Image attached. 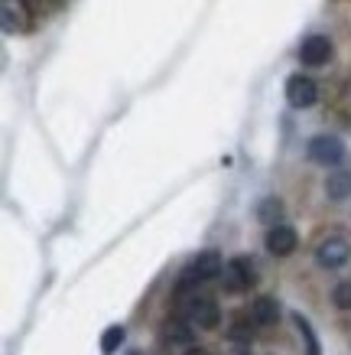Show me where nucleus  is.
Masks as SVG:
<instances>
[{"label": "nucleus", "instance_id": "9", "mask_svg": "<svg viewBox=\"0 0 351 355\" xmlns=\"http://www.w3.org/2000/svg\"><path fill=\"white\" fill-rule=\"evenodd\" d=\"M251 316L257 320V326H273L280 320V303L273 297H257L251 306Z\"/></svg>", "mask_w": 351, "mask_h": 355}, {"label": "nucleus", "instance_id": "1", "mask_svg": "<svg viewBox=\"0 0 351 355\" xmlns=\"http://www.w3.org/2000/svg\"><path fill=\"white\" fill-rule=\"evenodd\" d=\"M179 306H182V316H186L192 326H199V329H215V326L222 323L218 303H215L212 297H205V293H189Z\"/></svg>", "mask_w": 351, "mask_h": 355}, {"label": "nucleus", "instance_id": "12", "mask_svg": "<svg viewBox=\"0 0 351 355\" xmlns=\"http://www.w3.org/2000/svg\"><path fill=\"white\" fill-rule=\"evenodd\" d=\"M293 323H296L299 336H303V343H306V355H322V345H319V336H316V329H312V323H309L303 313H293Z\"/></svg>", "mask_w": 351, "mask_h": 355}, {"label": "nucleus", "instance_id": "14", "mask_svg": "<svg viewBox=\"0 0 351 355\" xmlns=\"http://www.w3.org/2000/svg\"><path fill=\"white\" fill-rule=\"evenodd\" d=\"M251 323H257L254 316H234L228 336H231L234 343H251V336H254V326Z\"/></svg>", "mask_w": 351, "mask_h": 355}, {"label": "nucleus", "instance_id": "17", "mask_svg": "<svg viewBox=\"0 0 351 355\" xmlns=\"http://www.w3.org/2000/svg\"><path fill=\"white\" fill-rule=\"evenodd\" d=\"M186 355H212V352H208V349H202V345H189V349H186Z\"/></svg>", "mask_w": 351, "mask_h": 355}, {"label": "nucleus", "instance_id": "10", "mask_svg": "<svg viewBox=\"0 0 351 355\" xmlns=\"http://www.w3.org/2000/svg\"><path fill=\"white\" fill-rule=\"evenodd\" d=\"M325 196L341 202V199H348L351 196V170H335L329 173V180H325Z\"/></svg>", "mask_w": 351, "mask_h": 355}, {"label": "nucleus", "instance_id": "5", "mask_svg": "<svg viewBox=\"0 0 351 355\" xmlns=\"http://www.w3.org/2000/svg\"><path fill=\"white\" fill-rule=\"evenodd\" d=\"M257 280V270H254V261L251 258H231L224 264V287L234 293L241 291H251Z\"/></svg>", "mask_w": 351, "mask_h": 355}, {"label": "nucleus", "instance_id": "18", "mask_svg": "<svg viewBox=\"0 0 351 355\" xmlns=\"http://www.w3.org/2000/svg\"><path fill=\"white\" fill-rule=\"evenodd\" d=\"M134 355H140V352H134Z\"/></svg>", "mask_w": 351, "mask_h": 355}, {"label": "nucleus", "instance_id": "4", "mask_svg": "<svg viewBox=\"0 0 351 355\" xmlns=\"http://www.w3.org/2000/svg\"><path fill=\"white\" fill-rule=\"evenodd\" d=\"M351 258V245H348V238H341V235H329V238H322L319 248H316V261H319L322 268H341V264H348Z\"/></svg>", "mask_w": 351, "mask_h": 355}, {"label": "nucleus", "instance_id": "3", "mask_svg": "<svg viewBox=\"0 0 351 355\" xmlns=\"http://www.w3.org/2000/svg\"><path fill=\"white\" fill-rule=\"evenodd\" d=\"M218 274H224V264H222V254L218 251H199L195 258H192V264L186 268V277H182V284H202V280H212L218 277Z\"/></svg>", "mask_w": 351, "mask_h": 355}, {"label": "nucleus", "instance_id": "11", "mask_svg": "<svg viewBox=\"0 0 351 355\" xmlns=\"http://www.w3.org/2000/svg\"><path fill=\"white\" fill-rule=\"evenodd\" d=\"M163 343L166 345H189L192 343V323L189 320H170L163 326Z\"/></svg>", "mask_w": 351, "mask_h": 355}, {"label": "nucleus", "instance_id": "13", "mask_svg": "<svg viewBox=\"0 0 351 355\" xmlns=\"http://www.w3.org/2000/svg\"><path fill=\"white\" fill-rule=\"evenodd\" d=\"M280 216H283V202H280L277 196H267L264 202L257 205V218H260L264 225H277Z\"/></svg>", "mask_w": 351, "mask_h": 355}, {"label": "nucleus", "instance_id": "15", "mask_svg": "<svg viewBox=\"0 0 351 355\" xmlns=\"http://www.w3.org/2000/svg\"><path fill=\"white\" fill-rule=\"evenodd\" d=\"M124 326H107L105 329V336H101V352L105 355H111V352H117V345L124 343Z\"/></svg>", "mask_w": 351, "mask_h": 355}, {"label": "nucleus", "instance_id": "2", "mask_svg": "<svg viewBox=\"0 0 351 355\" xmlns=\"http://www.w3.org/2000/svg\"><path fill=\"white\" fill-rule=\"evenodd\" d=\"M309 160L319 163V166H339L345 160V144H341L335 134H319V137L309 140Z\"/></svg>", "mask_w": 351, "mask_h": 355}, {"label": "nucleus", "instance_id": "16", "mask_svg": "<svg viewBox=\"0 0 351 355\" xmlns=\"http://www.w3.org/2000/svg\"><path fill=\"white\" fill-rule=\"evenodd\" d=\"M332 300L339 310H351V280H341L339 287L332 291Z\"/></svg>", "mask_w": 351, "mask_h": 355}, {"label": "nucleus", "instance_id": "6", "mask_svg": "<svg viewBox=\"0 0 351 355\" xmlns=\"http://www.w3.org/2000/svg\"><path fill=\"white\" fill-rule=\"evenodd\" d=\"M319 98V88L309 76H289L287 78V101L293 108H312Z\"/></svg>", "mask_w": 351, "mask_h": 355}, {"label": "nucleus", "instance_id": "8", "mask_svg": "<svg viewBox=\"0 0 351 355\" xmlns=\"http://www.w3.org/2000/svg\"><path fill=\"white\" fill-rule=\"evenodd\" d=\"M299 59H303V65H325L332 59V40L329 36H309V40H303Z\"/></svg>", "mask_w": 351, "mask_h": 355}, {"label": "nucleus", "instance_id": "7", "mask_svg": "<svg viewBox=\"0 0 351 355\" xmlns=\"http://www.w3.org/2000/svg\"><path fill=\"white\" fill-rule=\"evenodd\" d=\"M296 245H299L296 228L270 225V232H267V251H270V254H277V258H289V254L296 251Z\"/></svg>", "mask_w": 351, "mask_h": 355}]
</instances>
